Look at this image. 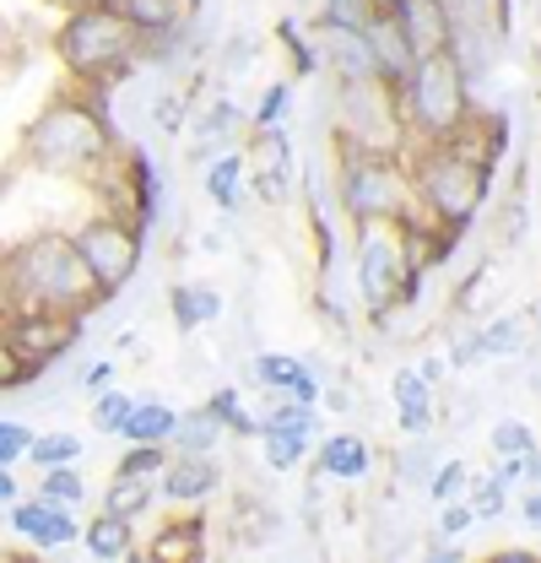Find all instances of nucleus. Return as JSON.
<instances>
[{
  "label": "nucleus",
  "mask_w": 541,
  "mask_h": 563,
  "mask_svg": "<svg viewBox=\"0 0 541 563\" xmlns=\"http://www.w3.org/2000/svg\"><path fill=\"white\" fill-rule=\"evenodd\" d=\"M396 103H401L411 141H444L455 136L472 114V81H466V70L450 49H439V55H422L396 81Z\"/></svg>",
  "instance_id": "nucleus-4"
},
{
  "label": "nucleus",
  "mask_w": 541,
  "mask_h": 563,
  "mask_svg": "<svg viewBox=\"0 0 541 563\" xmlns=\"http://www.w3.org/2000/svg\"><path fill=\"white\" fill-rule=\"evenodd\" d=\"M368 16H374L368 0H325L320 27H368Z\"/></svg>",
  "instance_id": "nucleus-39"
},
{
  "label": "nucleus",
  "mask_w": 541,
  "mask_h": 563,
  "mask_svg": "<svg viewBox=\"0 0 541 563\" xmlns=\"http://www.w3.org/2000/svg\"><path fill=\"white\" fill-rule=\"evenodd\" d=\"M336 146L346 152H374V157H406V120L396 103V87L379 76L336 81Z\"/></svg>",
  "instance_id": "nucleus-6"
},
{
  "label": "nucleus",
  "mask_w": 541,
  "mask_h": 563,
  "mask_svg": "<svg viewBox=\"0 0 541 563\" xmlns=\"http://www.w3.org/2000/svg\"><path fill=\"white\" fill-rule=\"evenodd\" d=\"M120 11L135 22V33H141V44H146V38L185 33V27H190V16H196V0H125Z\"/></svg>",
  "instance_id": "nucleus-20"
},
{
  "label": "nucleus",
  "mask_w": 541,
  "mask_h": 563,
  "mask_svg": "<svg viewBox=\"0 0 541 563\" xmlns=\"http://www.w3.org/2000/svg\"><path fill=\"white\" fill-rule=\"evenodd\" d=\"M190 131H196V152H190V157H196V163H211V157L228 146V136L244 131V109H239V103H211L206 114L190 120Z\"/></svg>",
  "instance_id": "nucleus-22"
},
{
  "label": "nucleus",
  "mask_w": 541,
  "mask_h": 563,
  "mask_svg": "<svg viewBox=\"0 0 541 563\" xmlns=\"http://www.w3.org/2000/svg\"><path fill=\"white\" fill-rule=\"evenodd\" d=\"M206 168V201H211V207H239V190H244V152H239V146H222V152H217V157H211V163H201Z\"/></svg>",
  "instance_id": "nucleus-25"
},
{
  "label": "nucleus",
  "mask_w": 541,
  "mask_h": 563,
  "mask_svg": "<svg viewBox=\"0 0 541 563\" xmlns=\"http://www.w3.org/2000/svg\"><path fill=\"white\" fill-rule=\"evenodd\" d=\"M390 16H396V27L406 33L411 60L450 49V33H455V11H450V0H396Z\"/></svg>",
  "instance_id": "nucleus-11"
},
{
  "label": "nucleus",
  "mask_w": 541,
  "mask_h": 563,
  "mask_svg": "<svg viewBox=\"0 0 541 563\" xmlns=\"http://www.w3.org/2000/svg\"><path fill=\"white\" fill-rule=\"evenodd\" d=\"M5 342L11 352L38 374V368H49L55 357H66L70 342H81V320L76 314H55V309H16V314H5Z\"/></svg>",
  "instance_id": "nucleus-10"
},
{
  "label": "nucleus",
  "mask_w": 541,
  "mask_h": 563,
  "mask_svg": "<svg viewBox=\"0 0 541 563\" xmlns=\"http://www.w3.org/2000/svg\"><path fill=\"white\" fill-rule=\"evenodd\" d=\"M222 483V466H217V455H168V466H163V477H157V488L168 504H201L211 498Z\"/></svg>",
  "instance_id": "nucleus-14"
},
{
  "label": "nucleus",
  "mask_w": 541,
  "mask_h": 563,
  "mask_svg": "<svg viewBox=\"0 0 541 563\" xmlns=\"http://www.w3.org/2000/svg\"><path fill=\"white\" fill-rule=\"evenodd\" d=\"M16 498V477H11V466H0V504H11Z\"/></svg>",
  "instance_id": "nucleus-50"
},
{
  "label": "nucleus",
  "mask_w": 541,
  "mask_h": 563,
  "mask_svg": "<svg viewBox=\"0 0 541 563\" xmlns=\"http://www.w3.org/2000/svg\"><path fill=\"white\" fill-rule=\"evenodd\" d=\"M504 287H509V277H504V266L498 261H482L472 277L461 282V292H455V303L466 309V314H482V309H493L498 298H504Z\"/></svg>",
  "instance_id": "nucleus-29"
},
{
  "label": "nucleus",
  "mask_w": 541,
  "mask_h": 563,
  "mask_svg": "<svg viewBox=\"0 0 541 563\" xmlns=\"http://www.w3.org/2000/svg\"><path fill=\"white\" fill-rule=\"evenodd\" d=\"M11 531L27 537L33 548H66V542H76V515H70L66 504L38 498V493H33L27 504L11 498Z\"/></svg>",
  "instance_id": "nucleus-12"
},
{
  "label": "nucleus",
  "mask_w": 541,
  "mask_h": 563,
  "mask_svg": "<svg viewBox=\"0 0 541 563\" xmlns=\"http://www.w3.org/2000/svg\"><path fill=\"white\" fill-rule=\"evenodd\" d=\"M27 444H33V428H22V422L0 418V466L22 461V455H27Z\"/></svg>",
  "instance_id": "nucleus-43"
},
{
  "label": "nucleus",
  "mask_w": 541,
  "mask_h": 563,
  "mask_svg": "<svg viewBox=\"0 0 541 563\" xmlns=\"http://www.w3.org/2000/svg\"><path fill=\"white\" fill-rule=\"evenodd\" d=\"M276 38H281V49L292 55V76H314V66H320V60H314V49L303 44V33H298V22H292V16L276 27Z\"/></svg>",
  "instance_id": "nucleus-40"
},
{
  "label": "nucleus",
  "mask_w": 541,
  "mask_h": 563,
  "mask_svg": "<svg viewBox=\"0 0 541 563\" xmlns=\"http://www.w3.org/2000/svg\"><path fill=\"white\" fill-rule=\"evenodd\" d=\"M526 347V320H515V314H498L487 331H476L466 342H455V363L466 368V363H482V357H515V352Z\"/></svg>",
  "instance_id": "nucleus-19"
},
{
  "label": "nucleus",
  "mask_w": 541,
  "mask_h": 563,
  "mask_svg": "<svg viewBox=\"0 0 541 563\" xmlns=\"http://www.w3.org/2000/svg\"><path fill=\"white\" fill-rule=\"evenodd\" d=\"M417 272L406 261L401 222H357V298L363 309H385L396 298H417Z\"/></svg>",
  "instance_id": "nucleus-8"
},
{
  "label": "nucleus",
  "mask_w": 541,
  "mask_h": 563,
  "mask_svg": "<svg viewBox=\"0 0 541 563\" xmlns=\"http://www.w3.org/2000/svg\"><path fill=\"white\" fill-rule=\"evenodd\" d=\"M114 385V363H92V368H81V390H109Z\"/></svg>",
  "instance_id": "nucleus-47"
},
{
  "label": "nucleus",
  "mask_w": 541,
  "mask_h": 563,
  "mask_svg": "<svg viewBox=\"0 0 541 563\" xmlns=\"http://www.w3.org/2000/svg\"><path fill=\"white\" fill-rule=\"evenodd\" d=\"M70 244H76L81 266L92 272V282L103 287V298H114L135 277V266H141V228L125 222V217H109V211L92 217V222H81L70 233Z\"/></svg>",
  "instance_id": "nucleus-9"
},
{
  "label": "nucleus",
  "mask_w": 541,
  "mask_h": 563,
  "mask_svg": "<svg viewBox=\"0 0 541 563\" xmlns=\"http://www.w3.org/2000/svg\"><path fill=\"white\" fill-rule=\"evenodd\" d=\"M261 444H266L270 472H298V466L309 461V433H276V428H266Z\"/></svg>",
  "instance_id": "nucleus-32"
},
{
  "label": "nucleus",
  "mask_w": 541,
  "mask_h": 563,
  "mask_svg": "<svg viewBox=\"0 0 541 563\" xmlns=\"http://www.w3.org/2000/svg\"><path fill=\"white\" fill-rule=\"evenodd\" d=\"M250 379H255V390H270V396L320 401V374H309V363L303 357H287V352H255Z\"/></svg>",
  "instance_id": "nucleus-13"
},
{
  "label": "nucleus",
  "mask_w": 541,
  "mask_h": 563,
  "mask_svg": "<svg viewBox=\"0 0 541 563\" xmlns=\"http://www.w3.org/2000/svg\"><path fill=\"white\" fill-rule=\"evenodd\" d=\"M27 461H33L38 472H49V466H76V461H81V439H76V433H33Z\"/></svg>",
  "instance_id": "nucleus-31"
},
{
  "label": "nucleus",
  "mask_w": 541,
  "mask_h": 563,
  "mask_svg": "<svg viewBox=\"0 0 541 563\" xmlns=\"http://www.w3.org/2000/svg\"><path fill=\"white\" fill-rule=\"evenodd\" d=\"M244 60H255V38H244V33H239V38L228 44V55H222V70H228V76H239Z\"/></svg>",
  "instance_id": "nucleus-46"
},
{
  "label": "nucleus",
  "mask_w": 541,
  "mask_h": 563,
  "mask_svg": "<svg viewBox=\"0 0 541 563\" xmlns=\"http://www.w3.org/2000/svg\"><path fill=\"white\" fill-rule=\"evenodd\" d=\"M163 466H168V444H131L120 455V472L131 477H163Z\"/></svg>",
  "instance_id": "nucleus-37"
},
{
  "label": "nucleus",
  "mask_w": 541,
  "mask_h": 563,
  "mask_svg": "<svg viewBox=\"0 0 541 563\" xmlns=\"http://www.w3.org/2000/svg\"><path fill=\"white\" fill-rule=\"evenodd\" d=\"M152 563H201L206 559V526L190 515V520H168L157 537H152Z\"/></svg>",
  "instance_id": "nucleus-23"
},
{
  "label": "nucleus",
  "mask_w": 541,
  "mask_h": 563,
  "mask_svg": "<svg viewBox=\"0 0 541 563\" xmlns=\"http://www.w3.org/2000/svg\"><path fill=\"white\" fill-rule=\"evenodd\" d=\"M38 498H49V504H81L87 498V483H81V472L76 466H49L44 472V483H38Z\"/></svg>",
  "instance_id": "nucleus-35"
},
{
  "label": "nucleus",
  "mask_w": 541,
  "mask_h": 563,
  "mask_svg": "<svg viewBox=\"0 0 541 563\" xmlns=\"http://www.w3.org/2000/svg\"><path fill=\"white\" fill-rule=\"evenodd\" d=\"M406 174H411L417 207L428 211L433 222L461 228V233H466V222L482 211L487 185H493V168H487V163H472L466 152H455V146H444V141H422V157H417Z\"/></svg>",
  "instance_id": "nucleus-5"
},
{
  "label": "nucleus",
  "mask_w": 541,
  "mask_h": 563,
  "mask_svg": "<svg viewBox=\"0 0 541 563\" xmlns=\"http://www.w3.org/2000/svg\"><path fill=\"white\" fill-rule=\"evenodd\" d=\"M27 379H38V374H33V368H27V363H22V357L11 352L5 331H0V390H22Z\"/></svg>",
  "instance_id": "nucleus-44"
},
{
  "label": "nucleus",
  "mask_w": 541,
  "mask_h": 563,
  "mask_svg": "<svg viewBox=\"0 0 541 563\" xmlns=\"http://www.w3.org/2000/svg\"><path fill=\"white\" fill-rule=\"evenodd\" d=\"M168 309H174V325H179L185 336H196L201 325H211V320L222 314V292L206 287V282H174V287H168Z\"/></svg>",
  "instance_id": "nucleus-21"
},
{
  "label": "nucleus",
  "mask_w": 541,
  "mask_h": 563,
  "mask_svg": "<svg viewBox=\"0 0 541 563\" xmlns=\"http://www.w3.org/2000/svg\"><path fill=\"white\" fill-rule=\"evenodd\" d=\"M55 55L70 70V81H98V87L131 81L135 66L146 60L135 22L120 5H103V0H87V5L66 11V22L55 33Z\"/></svg>",
  "instance_id": "nucleus-3"
},
{
  "label": "nucleus",
  "mask_w": 541,
  "mask_h": 563,
  "mask_svg": "<svg viewBox=\"0 0 541 563\" xmlns=\"http://www.w3.org/2000/svg\"><path fill=\"white\" fill-rule=\"evenodd\" d=\"M179 109H185V92H157V98H152V120H157L163 131H179V125H185Z\"/></svg>",
  "instance_id": "nucleus-45"
},
{
  "label": "nucleus",
  "mask_w": 541,
  "mask_h": 563,
  "mask_svg": "<svg viewBox=\"0 0 541 563\" xmlns=\"http://www.w3.org/2000/svg\"><path fill=\"white\" fill-rule=\"evenodd\" d=\"M390 396H396V422H401L406 439L433 433V385L417 368H396L390 374Z\"/></svg>",
  "instance_id": "nucleus-16"
},
{
  "label": "nucleus",
  "mask_w": 541,
  "mask_h": 563,
  "mask_svg": "<svg viewBox=\"0 0 541 563\" xmlns=\"http://www.w3.org/2000/svg\"><path fill=\"white\" fill-rule=\"evenodd\" d=\"M466 504H472L476 520H504L509 515V488L498 477H476V483H466Z\"/></svg>",
  "instance_id": "nucleus-34"
},
{
  "label": "nucleus",
  "mask_w": 541,
  "mask_h": 563,
  "mask_svg": "<svg viewBox=\"0 0 541 563\" xmlns=\"http://www.w3.org/2000/svg\"><path fill=\"white\" fill-rule=\"evenodd\" d=\"M314 472H320V483H363L374 472V450L363 433H331L314 455Z\"/></svg>",
  "instance_id": "nucleus-15"
},
{
  "label": "nucleus",
  "mask_w": 541,
  "mask_h": 563,
  "mask_svg": "<svg viewBox=\"0 0 541 563\" xmlns=\"http://www.w3.org/2000/svg\"><path fill=\"white\" fill-rule=\"evenodd\" d=\"M466 483H472V472H466V461H444L422 488H428V498L433 504H444V498H455V493H466Z\"/></svg>",
  "instance_id": "nucleus-38"
},
{
  "label": "nucleus",
  "mask_w": 541,
  "mask_h": 563,
  "mask_svg": "<svg viewBox=\"0 0 541 563\" xmlns=\"http://www.w3.org/2000/svg\"><path fill=\"white\" fill-rule=\"evenodd\" d=\"M493 563H537V553H526V548H520V553H498Z\"/></svg>",
  "instance_id": "nucleus-51"
},
{
  "label": "nucleus",
  "mask_w": 541,
  "mask_h": 563,
  "mask_svg": "<svg viewBox=\"0 0 541 563\" xmlns=\"http://www.w3.org/2000/svg\"><path fill=\"white\" fill-rule=\"evenodd\" d=\"M428 559H433V563H455V559H461V548H450V537H439V542L428 548Z\"/></svg>",
  "instance_id": "nucleus-49"
},
{
  "label": "nucleus",
  "mask_w": 541,
  "mask_h": 563,
  "mask_svg": "<svg viewBox=\"0 0 541 563\" xmlns=\"http://www.w3.org/2000/svg\"><path fill=\"white\" fill-rule=\"evenodd\" d=\"M103 5H125V0H103Z\"/></svg>",
  "instance_id": "nucleus-53"
},
{
  "label": "nucleus",
  "mask_w": 541,
  "mask_h": 563,
  "mask_svg": "<svg viewBox=\"0 0 541 563\" xmlns=\"http://www.w3.org/2000/svg\"><path fill=\"white\" fill-rule=\"evenodd\" d=\"M81 542H87V553L98 563H131L135 559V537H131V520L125 515H98L87 531H81Z\"/></svg>",
  "instance_id": "nucleus-24"
},
{
  "label": "nucleus",
  "mask_w": 541,
  "mask_h": 563,
  "mask_svg": "<svg viewBox=\"0 0 541 563\" xmlns=\"http://www.w3.org/2000/svg\"><path fill=\"white\" fill-rule=\"evenodd\" d=\"M131 407H135V396H125V390H98V401H92V428L98 433H120L125 428V418H131Z\"/></svg>",
  "instance_id": "nucleus-36"
},
{
  "label": "nucleus",
  "mask_w": 541,
  "mask_h": 563,
  "mask_svg": "<svg viewBox=\"0 0 541 563\" xmlns=\"http://www.w3.org/2000/svg\"><path fill=\"white\" fill-rule=\"evenodd\" d=\"M341 168V211L352 222H401L411 211V174L401 157H374V152H346L336 157Z\"/></svg>",
  "instance_id": "nucleus-7"
},
{
  "label": "nucleus",
  "mask_w": 541,
  "mask_h": 563,
  "mask_svg": "<svg viewBox=\"0 0 541 563\" xmlns=\"http://www.w3.org/2000/svg\"><path fill=\"white\" fill-rule=\"evenodd\" d=\"M0 303L16 309H55V314H92L103 303V287L81 266L66 233H33L0 255Z\"/></svg>",
  "instance_id": "nucleus-1"
},
{
  "label": "nucleus",
  "mask_w": 541,
  "mask_h": 563,
  "mask_svg": "<svg viewBox=\"0 0 541 563\" xmlns=\"http://www.w3.org/2000/svg\"><path fill=\"white\" fill-rule=\"evenodd\" d=\"M487 439H493V455H498V461H509V455H537V428L526 418H498Z\"/></svg>",
  "instance_id": "nucleus-33"
},
{
  "label": "nucleus",
  "mask_w": 541,
  "mask_h": 563,
  "mask_svg": "<svg viewBox=\"0 0 541 563\" xmlns=\"http://www.w3.org/2000/svg\"><path fill=\"white\" fill-rule=\"evenodd\" d=\"M22 152L44 174H92L98 163H109L114 157V125L103 120V87H92L87 98L81 92L49 98L38 109V120L27 125Z\"/></svg>",
  "instance_id": "nucleus-2"
},
{
  "label": "nucleus",
  "mask_w": 541,
  "mask_h": 563,
  "mask_svg": "<svg viewBox=\"0 0 541 563\" xmlns=\"http://www.w3.org/2000/svg\"><path fill=\"white\" fill-rule=\"evenodd\" d=\"M287 103H292V87H287V81H270L266 98H261V109L250 114V125H255V131H261V125H281Z\"/></svg>",
  "instance_id": "nucleus-42"
},
{
  "label": "nucleus",
  "mask_w": 541,
  "mask_h": 563,
  "mask_svg": "<svg viewBox=\"0 0 541 563\" xmlns=\"http://www.w3.org/2000/svg\"><path fill=\"white\" fill-rule=\"evenodd\" d=\"M520 520H526L531 531H537V526H541V493H537V488H531V493H526V498H520Z\"/></svg>",
  "instance_id": "nucleus-48"
},
{
  "label": "nucleus",
  "mask_w": 541,
  "mask_h": 563,
  "mask_svg": "<svg viewBox=\"0 0 541 563\" xmlns=\"http://www.w3.org/2000/svg\"><path fill=\"white\" fill-rule=\"evenodd\" d=\"M222 433H228L222 418H217L211 407H201V412H190V418L174 422V439H168V444H174L179 455H211V450L222 444Z\"/></svg>",
  "instance_id": "nucleus-27"
},
{
  "label": "nucleus",
  "mask_w": 541,
  "mask_h": 563,
  "mask_svg": "<svg viewBox=\"0 0 541 563\" xmlns=\"http://www.w3.org/2000/svg\"><path fill=\"white\" fill-rule=\"evenodd\" d=\"M276 428V433H320V418H314V401H292V396H276V407H270L266 418H261V433Z\"/></svg>",
  "instance_id": "nucleus-30"
},
{
  "label": "nucleus",
  "mask_w": 541,
  "mask_h": 563,
  "mask_svg": "<svg viewBox=\"0 0 541 563\" xmlns=\"http://www.w3.org/2000/svg\"><path fill=\"white\" fill-rule=\"evenodd\" d=\"M152 504H157V477H131V472H114V483H109V493H103V509H109V515H125V520L146 515Z\"/></svg>",
  "instance_id": "nucleus-28"
},
{
  "label": "nucleus",
  "mask_w": 541,
  "mask_h": 563,
  "mask_svg": "<svg viewBox=\"0 0 541 563\" xmlns=\"http://www.w3.org/2000/svg\"><path fill=\"white\" fill-rule=\"evenodd\" d=\"M174 422H179V412L168 401H135L125 428H120V439L125 444H168L174 439Z\"/></svg>",
  "instance_id": "nucleus-26"
},
{
  "label": "nucleus",
  "mask_w": 541,
  "mask_h": 563,
  "mask_svg": "<svg viewBox=\"0 0 541 563\" xmlns=\"http://www.w3.org/2000/svg\"><path fill=\"white\" fill-rule=\"evenodd\" d=\"M368 5H374V11H396V0H368Z\"/></svg>",
  "instance_id": "nucleus-52"
},
{
  "label": "nucleus",
  "mask_w": 541,
  "mask_h": 563,
  "mask_svg": "<svg viewBox=\"0 0 541 563\" xmlns=\"http://www.w3.org/2000/svg\"><path fill=\"white\" fill-rule=\"evenodd\" d=\"M476 526V515H472V504H466V493H455V498H444V509H439V537H466Z\"/></svg>",
  "instance_id": "nucleus-41"
},
{
  "label": "nucleus",
  "mask_w": 541,
  "mask_h": 563,
  "mask_svg": "<svg viewBox=\"0 0 541 563\" xmlns=\"http://www.w3.org/2000/svg\"><path fill=\"white\" fill-rule=\"evenodd\" d=\"M363 38H368V49H374V66H379V81H401L406 70L417 66L411 60V49H406V33L396 27V16L390 11H374L368 16V27H363Z\"/></svg>",
  "instance_id": "nucleus-18"
},
{
  "label": "nucleus",
  "mask_w": 541,
  "mask_h": 563,
  "mask_svg": "<svg viewBox=\"0 0 541 563\" xmlns=\"http://www.w3.org/2000/svg\"><path fill=\"white\" fill-rule=\"evenodd\" d=\"M320 49H325V60L336 66V81L379 76L374 49H368V38H363V27H320Z\"/></svg>",
  "instance_id": "nucleus-17"
}]
</instances>
